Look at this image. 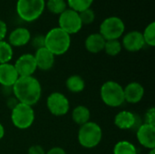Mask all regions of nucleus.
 Masks as SVG:
<instances>
[{
    "mask_svg": "<svg viewBox=\"0 0 155 154\" xmlns=\"http://www.w3.org/2000/svg\"><path fill=\"white\" fill-rule=\"evenodd\" d=\"M12 91L18 103L30 106L36 104L42 96L41 84L34 75L19 77L13 85Z\"/></svg>",
    "mask_w": 155,
    "mask_h": 154,
    "instance_id": "nucleus-1",
    "label": "nucleus"
},
{
    "mask_svg": "<svg viewBox=\"0 0 155 154\" xmlns=\"http://www.w3.org/2000/svg\"><path fill=\"white\" fill-rule=\"evenodd\" d=\"M71 46V35L58 26L50 29L45 35V47L54 56L63 55Z\"/></svg>",
    "mask_w": 155,
    "mask_h": 154,
    "instance_id": "nucleus-2",
    "label": "nucleus"
},
{
    "mask_svg": "<svg viewBox=\"0 0 155 154\" xmlns=\"http://www.w3.org/2000/svg\"><path fill=\"white\" fill-rule=\"evenodd\" d=\"M45 9V0H17L15 11L18 17L26 23L39 19Z\"/></svg>",
    "mask_w": 155,
    "mask_h": 154,
    "instance_id": "nucleus-3",
    "label": "nucleus"
},
{
    "mask_svg": "<svg viewBox=\"0 0 155 154\" xmlns=\"http://www.w3.org/2000/svg\"><path fill=\"white\" fill-rule=\"evenodd\" d=\"M103 138V130L101 126L94 122L88 123L80 126L77 139L79 144L85 149H93L97 147Z\"/></svg>",
    "mask_w": 155,
    "mask_h": 154,
    "instance_id": "nucleus-4",
    "label": "nucleus"
},
{
    "mask_svg": "<svg viewBox=\"0 0 155 154\" xmlns=\"http://www.w3.org/2000/svg\"><path fill=\"white\" fill-rule=\"evenodd\" d=\"M100 96L103 103L112 108L122 106L124 101V87L115 81H106L100 89Z\"/></svg>",
    "mask_w": 155,
    "mask_h": 154,
    "instance_id": "nucleus-5",
    "label": "nucleus"
},
{
    "mask_svg": "<svg viewBox=\"0 0 155 154\" xmlns=\"http://www.w3.org/2000/svg\"><path fill=\"white\" fill-rule=\"evenodd\" d=\"M10 118L15 128L19 130H26L33 125L35 119V113L33 106L18 103L11 110Z\"/></svg>",
    "mask_w": 155,
    "mask_h": 154,
    "instance_id": "nucleus-6",
    "label": "nucleus"
},
{
    "mask_svg": "<svg viewBox=\"0 0 155 154\" xmlns=\"http://www.w3.org/2000/svg\"><path fill=\"white\" fill-rule=\"evenodd\" d=\"M125 32L124 20L116 15L108 16L102 21L99 27V34L107 40H119Z\"/></svg>",
    "mask_w": 155,
    "mask_h": 154,
    "instance_id": "nucleus-7",
    "label": "nucleus"
},
{
    "mask_svg": "<svg viewBox=\"0 0 155 154\" xmlns=\"http://www.w3.org/2000/svg\"><path fill=\"white\" fill-rule=\"evenodd\" d=\"M58 27L70 35L79 33L83 28L79 13L67 8L58 15Z\"/></svg>",
    "mask_w": 155,
    "mask_h": 154,
    "instance_id": "nucleus-8",
    "label": "nucleus"
},
{
    "mask_svg": "<svg viewBox=\"0 0 155 154\" xmlns=\"http://www.w3.org/2000/svg\"><path fill=\"white\" fill-rule=\"evenodd\" d=\"M46 107L51 114L54 116H64L70 110L69 99L62 93L54 92L46 99Z\"/></svg>",
    "mask_w": 155,
    "mask_h": 154,
    "instance_id": "nucleus-9",
    "label": "nucleus"
},
{
    "mask_svg": "<svg viewBox=\"0 0 155 154\" xmlns=\"http://www.w3.org/2000/svg\"><path fill=\"white\" fill-rule=\"evenodd\" d=\"M14 66L19 77L33 76L37 70L35 59L32 54H24L20 55L14 64Z\"/></svg>",
    "mask_w": 155,
    "mask_h": 154,
    "instance_id": "nucleus-10",
    "label": "nucleus"
},
{
    "mask_svg": "<svg viewBox=\"0 0 155 154\" xmlns=\"http://www.w3.org/2000/svg\"><path fill=\"white\" fill-rule=\"evenodd\" d=\"M121 44L123 48L130 53L139 52L145 46L142 32L138 30H133L124 34L123 35Z\"/></svg>",
    "mask_w": 155,
    "mask_h": 154,
    "instance_id": "nucleus-11",
    "label": "nucleus"
},
{
    "mask_svg": "<svg viewBox=\"0 0 155 154\" xmlns=\"http://www.w3.org/2000/svg\"><path fill=\"white\" fill-rule=\"evenodd\" d=\"M138 143L148 150L155 149V126L147 123L141 124L136 130Z\"/></svg>",
    "mask_w": 155,
    "mask_h": 154,
    "instance_id": "nucleus-12",
    "label": "nucleus"
},
{
    "mask_svg": "<svg viewBox=\"0 0 155 154\" xmlns=\"http://www.w3.org/2000/svg\"><path fill=\"white\" fill-rule=\"evenodd\" d=\"M114 123L120 130H132L136 126L138 128L141 125L138 124V116L129 111H121L117 113L114 116Z\"/></svg>",
    "mask_w": 155,
    "mask_h": 154,
    "instance_id": "nucleus-13",
    "label": "nucleus"
},
{
    "mask_svg": "<svg viewBox=\"0 0 155 154\" xmlns=\"http://www.w3.org/2000/svg\"><path fill=\"white\" fill-rule=\"evenodd\" d=\"M31 32L25 27H16L8 35V43L12 47H22L30 43Z\"/></svg>",
    "mask_w": 155,
    "mask_h": 154,
    "instance_id": "nucleus-14",
    "label": "nucleus"
},
{
    "mask_svg": "<svg viewBox=\"0 0 155 154\" xmlns=\"http://www.w3.org/2000/svg\"><path fill=\"white\" fill-rule=\"evenodd\" d=\"M144 87L138 82L129 83L124 87V101L128 103L135 104L140 103L144 96Z\"/></svg>",
    "mask_w": 155,
    "mask_h": 154,
    "instance_id": "nucleus-15",
    "label": "nucleus"
},
{
    "mask_svg": "<svg viewBox=\"0 0 155 154\" xmlns=\"http://www.w3.org/2000/svg\"><path fill=\"white\" fill-rule=\"evenodd\" d=\"M37 69L41 71H49L54 67L55 56L45 47L35 50L34 54Z\"/></svg>",
    "mask_w": 155,
    "mask_h": 154,
    "instance_id": "nucleus-16",
    "label": "nucleus"
},
{
    "mask_svg": "<svg viewBox=\"0 0 155 154\" xmlns=\"http://www.w3.org/2000/svg\"><path fill=\"white\" fill-rule=\"evenodd\" d=\"M18 78L19 75L14 64L10 63L0 64V85L4 88H12Z\"/></svg>",
    "mask_w": 155,
    "mask_h": 154,
    "instance_id": "nucleus-17",
    "label": "nucleus"
},
{
    "mask_svg": "<svg viewBox=\"0 0 155 154\" xmlns=\"http://www.w3.org/2000/svg\"><path fill=\"white\" fill-rule=\"evenodd\" d=\"M105 39L99 33L89 34L84 41L85 49L91 54H99L104 51Z\"/></svg>",
    "mask_w": 155,
    "mask_h": 154,
    "instance_id": "nucleus-18",
    "label": "nucleus"
},
{
    "mask_svg": "<svg viewBox=\"0 0 155 154\" xmlns=\"http://www.w3.org/2000/svg\"><path fill=\"white\" fill-rule=\"evenodd\" d=\"M91 112L88 107L84 105H78L72 111V120L78 125H83L90 121Z\"/></svg>",
    "mask_w": 155,
    "mask_h": 154,
    "instance_id": "nucleus-19",
    "label": "nucleus"
},
{
    "mask_svg": "<svg viewBox=\"0 0 155 154\" xmlns=\"http://www.w3.org/2000/svg\"><path fill=\"white\" fill-rule=\"evenodd\" d=\"M65 86L69 92L73 93H79L84 90L85 82L82 76L77 74H73L66 79Z\"/></svg>",
    "mask_w": 155,
    "mask_h": 154,
    "instance_id": "nucleus-20",
    "label": "nucleus"
},
{
    "mask_svg": "<svg viewBox=\"0 0 155 154\" xmlns=\"http://www.w3.org/2000/svg\"><path fill=\"white\" fill-rule=\"evenodd\" d=\"M45 8L48 10L49 13L59 15L64 11H65L68 6L66 0H46Z\"/></svg>",
    "mask_w": 155,
    "mask_h": 154,
    "instance_id": "nucleus-21",
    "label": "nucleus"
},
{
    "mask_svg": "<svg viewBox=\"0 0 155 154\" xmlns=\"http://www.w3.org/2000/svg\"><path fill=\"white\" fill-rule=\"evenodd\" d=\"M114 154H137L136 147L128 141H119L113 149Z\"/></svg>",
    "mask_w": 155,
    "mask_h": 154,
    "instance_id": "nucleus-22",
    "label": "nucleus"
},
{
    "mask_svg": "<svg viewBox=\"0 0 155 154\" xmlns=\"http://www.w3.org/2000/svg\"><path fill=\"white\" fill-rule=\"evenodd\" d=\"M14 56L13 47L7 41H0V64L10 63Z\"/></svg>",
    "mask_w": 155,
    "mask_h": 154,
    "instance_id": "nucleus-23",
    "label": "nucleus"
},
{
    "mask_svg": "<svg viewBox=\"0 0 155 154\" xmlns=\"http://www.w3.org/2000/svg\"><path fill=\"white\" fill-rule=\"evenodd\" d=\"M123 46L120 40H107L105 41L104 51L109 56H116L122 52Z\"/></svg>",
    "mask_w": 155,
    "mask_h": 154,
    "instance_id": "nucleus-24",
    "label": "nucleus"
},
{
    "mask_svg": "<svg viewBox=\"0 0 155 154\" xmlns=\"http://www.w3.org/2000/svg\"><path fill=\"white\" fill-rule=\"evenodd\" d=\"M94 0H66L68 8L80 13L84 10L91 8Z\"/></svg>",
    "mask_w": 155,
    "mask_h": 154,
    "instance_id": "nucleus-25",
    "label": "nucleus"
},
{
    "mask_svg": "<svg viewBox=\"0 0 155 154\" xmlns=\"http://www.w3.org/2000/svg\"><path fill=\"white\" fill-rule=\"evenodd\" d=\"M145 45L153 47L155 46V22H151L148 24L143 32H142Z\"/></svg>",
    "mask_w": 155,
    "mask_h": 154,
    "instance_id": "nucleus-26",
    "label": "nucleus"
},
{
    "mask_svg": "<svg viewBox=\"0 0 155 154\" xmlns=\"http://www.w3.org/2000/svg\"><path fill=\"white\" fill-rule=\"evenodd\" d=\"M79 16L83 25H91L95 20V12L92 8H88L79 13Z\"/></svg>",
    "mask_w": 155,
    "mask_h": 154,
    "instance_id": "nucleus-27",
    "label": "nucleus"
},
{
    "mask_svg": "<svg viewBox=\"0 0 155 154\" xmlns=\"http://www.w3.org/2000/svg\"><path fill=\"white\" fill-rule=\"evenodd\" d=\"M144 123L155 126V108L151 107L144 115Z\"/></svg>",
    "mask_w": 155,
    "mask_h": 154,
    "instance_id": "nucleus-28",
    "label": "nucleus"
},
{
    "mask_svg": "<svg viewBox=\"0 0 155 154\" xmlns=\"http://www.w3.org/2000/svg\"><path fill=\"white\" fill-rule=\"evenodd\" d=\"M31 44L35 48V50L45 47V35H36L33 38H31Z\"/></svg>",
    "mask_w": 155,
    "mask_h": 154,
    "instance_id": "nucleus-29",
    "label": "nucleus"
},
{
    "mask_svg": "<svg viewBox=\"0 0 155 154\" xmlns=\"http://www.w3.org/2000/svg\"><path fill=\"white\" fill-rule=\"evenodd\" d=\"M46 152L45 151V149L39 145V144H35L29 147L27 154H45Z\"/></svg>",
    "mask_w": 155,
    "mask_h": 154,
    "instance_id": "nucleus-30",
    "label": "nucleus"
},
{
    "mask_svg": "<svg viewBox=\"0 0 155 154\" xmlns=\"http://www.w3.org/2000/svg\"><path fill=\"white\" fill-rule=\"evenodd\" d=\"M7 34V25L5 21L0 19V41L5 40Z\"/></svg>",
    "mask_w": 155,
    "mask_h": 154,
    "instance_id": "nucleus-31",
    "label": "nucleus"
},
{
    "mask_svg": "<svg viewBox=\"0 0 155 154\" xmlns=\"http://www.w3.org/2000/svg\"><path fill=\"white\" fill-rule=\"evenodd\" d=\"M45 154H66V152L61 147H53L49 151H47Z\"/></svg>",
    "mask_w": 155,
    "mask_h": 154,
    "instance_id": "nucleus-32",
    "label": "nucleus"
},
{
    "mask_svg": "<svg viewBox=\"0 0 155 154\" xmlns=\"http://www.w3.org/2000/svg\"><path fill=\"white\" fill-rule=\"evenodd\" d=\"M5 127L4 125L0 123V141L4 138L5 136Z\"/></svg>",
    "mask_w": 155,
    "mask_h": 154,
    "instance_id": "nucleus-33",
    "label": "nucleus"
},
{
    "mask_svg": "<svg viewBox=\"0 0 155 154\" xmlns=\"http://www.w3.org/2000/svg\"><path fill=\"white\" fill-rule=\"evenodd\" d=\"M148 154H155V149H153V150H149V153Z\"/></svg>",
    "mask_w": 155,
    "mask_h": 154,
    "instance_id": "nucleus-34",
    "label": "nucleus"
}]
</instances>
